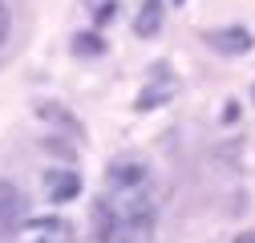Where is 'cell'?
<instances>
[{"mask_svg":"<svg viewBox=\"0 0 255 243\" xmlns=\"http://www.w3.org/2000/svg\"><path fill=\"white\" fill-rule=\"evenodd\" d=\"M118 219V239L126 243H150L154 235V195H150V170L138 158H118L106 170V195H102Z\"/></svg>","mask_w":255,"mask_h":243,"instance_id":"obj_1","label":"cell"},{"mask_svg":"<svg viewBox=\"0 0 255 243\" xmlns=\"http://www.w3.org/2000/svg\"><path fill=\"white\" fill-rule=\"evenodd\" d=\"M12 243H73V223L61 215H37L24 219L12 231Z\"/></svg>","mask_w":255,"mask_h":243,"instance_id":"obj_2","label":"cell"},{"mask_svg":"<svg viewBox=\"0 0 255 243\" xmlns=\"http://www.w3.org/2000/svg\"><path fill=\"white\" fill-rule=\"evenodd\" d=\"M28 203H24V191L16 187V182H8V178H0V239L4 235H12L28 215Z\"/></svg>","mask_w":255,"mask_h":243,"instance_id":"obj_3","label":"cell"},{"mask_svg":"<svg viewBox=\"0 0 255 243\" xmlns=\"http://www.w3.org/2000/svg\"><path fill=\"white\" fill-rule=\"evenodd\" d=\"M41 187H45V199L49 203H69V199L81 195V174L77 170H45Z\"/></svg>","mask_w":255,"mask_h":243,"instance_id":"obj_4","label":"cell"},{"mask_svg":"<svg viewBox=\"0 0 255 243\" xmlns=\"http://www.w3.org/2000/svg\"><path fill=\"white\" fill-rule=\"evenodd\" d=\"M207 45H211L215 53H223V57H239V53L251 49V33L239 28V24H231V28H211V33H207Z\"/></svg>","mask_w":255,"mask_h":243,"instance_id":"obj_5","label":"cell"},{"mask_svg":"<svg viewBox=\"0 0 255 243\" xmlns=\"http://www.w3.org/2000/svg\"><path fill=\"white\" fill-rule=\"evenodd\" d=\"M93 231H98V243H118V219L106 199L93 203Z\"/></svg>","mask_w":255,"mask_h":243,"instance_id":"obj_6","label":"cell"},{"mask_svg":"<svg viewBox=\"0 0 255 243\" xmlns=\"http://www.w3.org/2000/svg\"><path fill=\"white\" fill-rule=\"evenodd\" d=\"M158 28H162V0H146L134 16V33L138 37H154Z\"/></svg>","mask_w":255,"mask_h":243,"instance_id":"obj_7","label":"cell"},{"mask_svg":"<svg viewBox=\"0 0 255 243\" xmlns=\"http://www.w3.org/2000/svg\"><path fill=\"white\" fill-rule=\"evenodd\" d=\"M81 4L93 12V24H106V20H114V0H81Z\"/></svg>","mask_w":255,"mask_h":243,"instance_id":"obj_8","label":"cell"},{"mask_svg":"<svg viewBox=\"0 0 255 243\" xmlns=\"http://www.w3.org/2000/svg\"><path fill=\"white\" fill-rule=\"evenodd\" d=\"M8 8H4V0H0V49H4V41H8Z\"/></svg>","mask_w":255,"mask_h":243,"instance_id":"obj_9","label":"cell"},{"mask_svg":"<svg viewBox=\"0 0 255 243\" xmlns=\"http://www.w3.org/2000/svg\"><path fill=\"white\" fill-rule=\"evenodd\" d=\"M73 49H81V53H102V49H98V37H81V41H73Z\"/></svg>","mask_w":255,"mask_h":243,"instance_id":"obj_10","label":"cell"},{"mask_svg":"<svg viewBox=\"0 0 255 243\" xmlns=\"http://www.w3.org/2000/svg\"><path fill=\"white\" fill-rule=\"evenodd\" d=\"M235 243H255V231H239V235H235Z\"/></svg>","mask_w":255,"mask_h":243,"instance_id":"obj_11","label":"cell"},{"mask_svg":"<svg viewBox=\"0 0 255 243\" xmlns=\"http://www.w3.org/2000/svg\"><path fill=\"white\" fill-rule=\"evenodd\" d=\"M174 4H182V0H174Z\"/></svg>","mask_w":255,"mask_h":243,"instance_id":"obj_12","label":"cell"},{"mask_svg":"<svg viewBox=\"0 0 255 243\" xmlns=\"http://www.w3.org/2000/svg\"><path fill=\"white\" fill-rule=\"evenodd\" d=\"M251 98H255V89H251Z\"/></svg>","mask_w":255,"mask_h":243,"instance_id":"obj_13","label":"cell"}]
</instances>
